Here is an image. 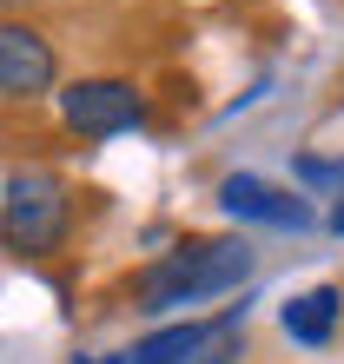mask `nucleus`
<instances>
[{
    "label": "nucleus",
    "instance_id": "1",
    "mask_svg": "<svg viewBox=\"0 0 344 364\" xmlns=\"http://www.w3.org/2000/svg\"><path fill=\"white\" fill-rule=\"evenodd\" d=\"M252 278V245L245 239H192L179 252H166L139 272V305L146 311H179V305H205L232 285Z\"/></svg>",
    "mask_w": 344,
    "mask_h": 364
},
{
    "label": "nucleus",
    "instance_id": "2",
    "mask_svg": "<svg viewBox=\"0 0 344 364\" xmlns=\"http://www.w3.org/2000/svg\"><path fill=\"white\" fill-rule=\"evenodd\" d=\"M73 225V192L60 173L47 166H27L0 186V245L20 252V259H47V252L67 239Z\"/></svg>",
    "mask_w": 344,
    "mask_h": 364
},
{
    "label": "nucleus",
    "instance_id": "3",
    "mask_svg": "<svg viewBox=\"0 0 344 364\" xmlns=\"http://www.w3.org/2000/svg\"><path fill=\"white\" fill-rule=\"evenodd\" d=\"M245 345L239 318H186V325H166L153 338H139L133 351H119V364H232Z\"/></svg>",
    "mask_w": 344,
    "mask_h": 364
},
{
    "label": "nucleus",
    "instance_id": "4",
    "mask_svg": "<svg viewBox=\"0 0 344 364\" xmlns=\"http://www.w3.org/2000/svg\"><path fill=\"white\" fill-rule=\"evenodd\" d=\"M60 119H67L80 139H113V133H133L146 119V93L133 80H73V87L60 93Z\"/></svg>",
    "mask_w": 344,
    "mask_h": 364
},
{
    "label": "nucleus",
    "instance_id": "5",
    "mask_svg": "<svg viewBox=\"0 0 344 364\" xmlns=\"http://www.w3.org/2000/svg\"><path fill=\"white\" fill-rule=\"evenodd\" d=\"M53 73H60V67H53L47 33L7 20V27H0V100H33V93H47Z\"/></svg>",
    "mask_w": 344,
    "mask_h": 364
},
{
    "label": "nucleus",
    "instance_id": "6",
    "mask_svg": "<svg viewBox=\"0 0 344 364\" xmlns=\"http://www.w3.org/2000/svg\"><path fill=\"white\" fill-rule=\"evenodd\" d=\"M219 205L232 212V219L278 225V232H305V225H311V205H305V199H291V192H278V186L252 179V173H232V179L219 186Z\"/></svg>",
    "mask_w": 344,
    "mask_h": 364
},
{
    "label": "nucleus",
    "instance_id": "7",
    "mask_svg": "<svg viewBox=\"0 0 344 364\" xmlns=\"http://www.w3.org/2000/svg\"><path fill=\"white\" fill-rule=\"evenodd\" d=\"M338 311H344L338 285H311L305 298H291V305L278 311V325H285V338H291V345H331Z\"/></svg>",
    "mask_w": 344,
    "mask_h": 364
},
{
    "label": "nucleus",
    "instance_id": "8",
    "mask_svg": "<svg viewBox=\"0 0 344 364\" xmlns=\"http://www.w3.org/2000/svg\"><path fill=\"white\" fill-rule=\"evenodd\" d=\"M331 232H338V239H344V199H338V212H331Z\"/></svg>",
    "mask_w": 344,
    "mask_h": 364
},
{
    "label": "nucleus",
    "instance_id": "9",
    "mask_svg": "<svg viewBox=\"0 0 344 364\" xmlns=\"http://www.w3.org/2000/svg\"><path fill=\"white\" fill-rule=\"evenodd\" d=\"M0 7H20V0H0Z\"/></svg>",
    "mask_w": 344,
    "mask_h": 364
},
{
    "label": "nucleus",
    "instance_id": "10",
    "mask_svg": "<svg viewBox=\"0 0 344 364\" xmlns=\"http://www.w3.org/2000/svg\"><path fill=\"white\" fill-rule=\"evenodd\" d=\"M100 364H119V358H100Z\"/></svg>",
    "mask_w": 344,
    "mask_h": 364
}]
</instances>
